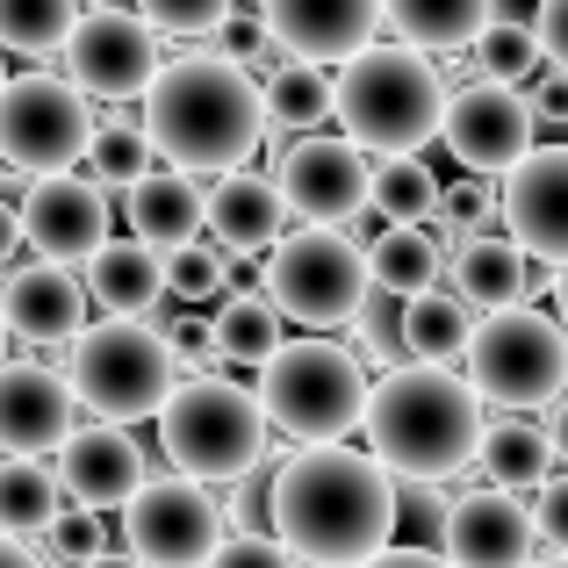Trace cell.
I'll list each match as a JSON object with an SVG mask.
<instances>
[{
	"instance_id": "47",
	"label": "cell",
	"mask_w": 568,
	"mask_h": 568,
	"mask_svg": "<svg viewBox=\"0 0 568 568\" xmlns=\"http://www.w3.org/2000/svg\"><path fill=\"white\" fill-rule=\"evenodd\" d=\"M547 446H555V460L568 468V396L555 403V417H547Z\"/></svg>"
},
{
	"instance_id": "23",
	"label": "cell",
	"mask_w": 568,
	"mask_h": 568,
	"mask_svg": "<svg viewBox=\"0 0 568 568\" xmlns=\"http://www.w3.org/2000/svg\"><path fill=\"white\" fill-rule=\"evenodd\" d=\"M540 260H532L518 237H468V245L454 252V295L468 310H532V295H540Z\"/></svg>"
},
{
	"instance_id": "14",
	"label": "cell",
	"mask_w": 568,
	"mask_h": 568,
	"mask_svg": "<svg viewBox=\"0 0 568 568\" xmlns=\"http://www.w3.org/2000/svg\"><path fill=\"white\" fill-rule=\"evenodd\" d=\"M274 181H281V194H288V216L346 231V223L367 209L375 166H367V152L353 138H295L288 152H281Z\"/></svg>"
},
{
	"instance_id": "51",
	"label": "cell",
	"mask_w": 568,
	"mask_h": 568,
	"mask_svg": "<svg viewBox=\"0 0 568 568\" xmlns=\"http://www.w3.org/2000/svg\"><path fill=\"white\" fill-rule=\"evenodd\" d=\"M526 568H568V555H555V561H526Z\"/></svg>"
},
{
	"instance_id": "1",
	"label": "cell",
	"mask_w": 568,
	"mask_h": 568,
	"mask_svg": "<svg viewBox=\"0 0 568 568\" xmlns=\"http://www.w3.org/2000/svg\"><path fill=\"white\" fill-rule=\"evenodd\" d=\"M274 540L303 568H361L396 532V475L353 446H303L266 489Z\"/></svg>"
},
{
	"instance_id": "52",
	"label": "cell",
	"mask_w": 568,
	"mask_h": 568,
	"mask_svg": "<svg viewBox=\"0 0 568 568\" xmlns=\"http://www.w3.org/2000/svg\"><path fill=\"white\" fill-rule=\"evenodd\" d=\"M0 87H8V65H0Z\"/></svg>"
},
{
	"instance_id": "40",
	"label": "cell",
	"mask_w": 568,
	"mask_h": 568,
	"mask_svg": "<svg viewBox=\"0 0 568 568\" xmlns=\"http://www.w3.org/2000/svg\"><path fill=\"white\" fill-rule=\"evenodd\" d=\"M532 532H540V547L568 555V475H547L540 483V497H532Z\"/></svg>"
},
{
	"instance_id": "26",
	"label": "cell",
	"mask_w": 568,
	"mask_h": 568,
	"mask_svg": "<svg viewBox=\"0 0 568 568\" xmlns=\"http://www.w3.org/2000/svg\"><path fill=\"white\" fill-rule=\"evenodd\" d=\"M468 338H475V317L454 288H425V295H403L396 310V346L403 361H425V367H446V361H468Z\"/></svg>"
},
{
	"instance_id": "45",
	"label": "cell",
	"mask_w": 568,
	"mask_h": 568,
	"mask_svg": "<svg viewBox=\"0 0 568 568\" xmlns=\"http://www.w3.org/2000/svg\"><path fill=\"white\" fill-rule=\"evenodd\" d=\"M361 568H454L446 555H432V547H382L375 561H361Z\"/></svg>"
},
{
	"instance_id": "41",
	"label": "cell",
	"mask_w": 568,
	"mask_h": 568,
	"mask_svg": "<svg viewBox=\"0 0 568 568\" xmlns=\"http://www.w3.org/2000/svg\"><path fill=\"white\" fill-rule=\"evenodd\" d=\"M209 568H303V561H295L281 540H260V532H237V540H223V547H216V561H209Z\"/></svg>"
},
{
	"instance_id": "32",
	"label": "cell",
	"mask_w": 568,
	"mask_h": 568,
	"mask_svg": "<svg viewBox=\"0 0 568 568\" xmlns=\"http://www.w3.org/2000/svg\"><path fill=\"white\" fill-rule=\"evenodd\" d=\"M281 324H288V317H281L266 295H231V303L216 310V353L231 367H266L281 346H288Z\"/></svg>"
},
{
	"instance_id": "34",
	"label": "cell",
	"mask_w": 568,
	"mask_h": 568,
	"mask_svg": "<svg viewBox=\"0 0 568 568\" xmlns=\"http://www.w3.org/2000/svg\"><path fill=\"white\" fill-rule=\"evenodd\" d=\"M439 181H432L425 159H382L375 166V187H367V209L382 223H432L439 216Z\"/></svg>"
},
{
	"instance_id": "3",
	"label": "cell",
	"mask_w": 568,
	"mask_h": 568,
	"mask_svg": "<svg viewBox=\"0 0 568 568\" xmlns=\"http://www.w3.org/2000/svg\"><path fill=\"white\" fill-rule=\"evenodd\" d=\"M367 454L396 483H446L483 454V388L454 367L403 361L367 388Z\"/></svg>"
},
{
	"instance_id": "9",
	"label": "cell",
	"mask_w": 568,
	"mask_h": 568,
	"mask_svg": "<svg viewBox=\"0 0 568 568\" xmlns=\"http://www.w3.org/2000/svg\"><path fill=\"white\" fill-rule=\"evenodd\" d=\"M468 382L489 403H561L568 388V324L547 310H497L468 338Z\"/></svg>"
},
{
	"instance_id": "20",
	"label": "cell",
	"mask_w": 568,
	"mask_h": 568,
	"mask_svg": "<svg viewBox=\"0 0 568 568\" xmlns=\"http://www.w3.org/2000/svg\"><path fill=\"white\" fill-rule=\"evenodd\" d=\"M72 439V382L37 361L0 367V454H58Z\"/></svg>"
},
{
	"instance_id": "48",
	"label": "cell",
	"mask_w": 568,
	"mask_h": 568,
	"mask_svg": "<svg viewBox=\"0 0 568 568\" xmlns=\"http://www.w3.org/2000/svg\"><path fill=\"white\" fill-rule=\"evenodd\" d=\"M0 568H43L37 555H29L22 540H8V532H0Z\"/></svg>"
},
{
	"instance_id": "28",
	"label": "cell",
	"mask_w": 568,
	"mask_h": 568,
	"mask_svg": "<svg viewBox=\"0 0 568 568\" xmlns=\"http://www.w3.org/2000/svg\"><path fill=\"white\" fill-rule=\"evenodd\" d=\"M65 518V483L43 454H0V532L29 540Z\"/></svg>"
},
{
	"instance_id": "29",
	"label": "cell",
	"mask_w": 568,
	"mask_h": 568,
	"mask_svg": "<svg viewBox=\"0 0 568 568\" xmlns=\"http://www.w3.org/2000/svg\"><path fill=\"white\" fill-rule=\"evenodd\" d=\"M260 94H266V130H295V138H317L338 115V80L310 58H281Z\"/></svg>"
},
{
	"instance_id": "46",
	"label": "cell",
	"mask_w": 568,
	"mask_h": 568,
	"mask_svg": "<svg viewBox=\"0 0 568 568\" xmlns=\"http://www.w3.org/2000/svg\"><path fill=\"white\" fill-rule=\"evenodd\" d=\"M14 245H22V209H8V202H0V266L14 260Z\"/></svg>"
},
{
	"instance_id": "39",
	"label": "cell",
	"mask_w": 568,
	"mask_h": 568,
	"mask_svg": "<svg viewBox=\"0 0 568 568\" xmlns=\"http://www.w3.org/2000/svg\"><path fill=\"white\" fill-rule=\"evenodd\" d=\"M94 555H109V526H101V511L72 504V511L51 526V561H72V568H87Z\"/></svg>"
},
{
	"instance_id": "37",
	"label": "cell",
	"mask_w": 568,
	"mask_h": 568,
	"mask_svg": "<svg viewBox=\"0 0 568 568\" xmlns=\"http://www.w3.org/2000/svg\"><path fill=\"white\" fill-rule=\"evenodd\" d=\"M223 274H231V252H223V245H202V237L166 260V281H173V295H181V303H209V295H223Z\"/></svg>"
},
{
	"instance_id": "30",
	"label": "cell",
	"mask_w": 568,
	"mask_h": 568,
	"mask_svg": "<svg viewBox=\"0 0 568 568\" xmlns=\"http://www.w3.org/2000/svg\"><path fill=\"white\" fill-rule=\"evenodd\" d=\"M439 237H432V223H382L375 245H367V274H375V288H388L403 303V295H425L439 288Z\"/></svg>"
},
{
	"instance_id": "44",
	"label": "cell",
	"mask_w": 568,
	"mask_h": 568,
	"mask_svg": "<svg viewBox=\"0 0 568 568\" xmlns=\"http://www.w3.org/2000/svg\"><path fill=\"white\" fill-rule=\"evenodd\" d=\"M526 101H532V115H540V123H568V72H532Z\"/></svg>"
},
{
	"instance_id": "18",
	"label": "cell",
	"mask_w": 568,
	"mask_h": 568,
	"mask_svg": "<svg viewBox=\"0 0 568 568\" xmlns=\"http://www.w3.org/2000/svg\"><path fill=\"white\" fill-rule=\"evenodd\" d=\"M540 555L532 511L511 489H468L446 511V561L454 568H526Z\"/></svg>"
},
{
	"instance_id": "25",
	"label": "cell",
	"mask_w": 568,
	"mask_h": 568,
	"mask_svg": "<svg viewBox=\"0 0 568 568\" xmlns=\"http://www.w3.org/2000/svg\"><path fill=\"white\" fill-rule=\"evenodd\" d=\"M209 231V194L194 187V173H173V166H159V173H144L138 187H130V237H144L152 252H181L194 245V237Z\"/></svg>"
},
{
	"instance_id": "11",
	"label": "cell",
	"mask_w": 568,
	"mask_h": 568,
	"mask_svg": "<svg viewBox=\"0 0 568 568\" xmlns=\"http://www.w3.org/2000/svg\"><path fill=\"white\" fill-rule=\"evenodd\" d=\"M223 540H231V532H223L216 497H209L202 483H187V475L144 483L138 497L123 504V547L144 568H209Z\"/></svg>"
},
{
	"instance_id": "16",
	"label": "cell",
	"mask_w": 568,
	"mask_h": 568,
	"mask_svg": "<svg viewBox=\"0 0 568 568\" xmlns=\"http://www.w3.org/2000/svg\"><path fill=\"white\" fill-rule=\"evenodd\" d=\"M260 14L274 51L310 65H346L382 29V0H260Z\"/></svg>"
},
{
	"instance_id": "12",
	"label": "cell",
	"mask_w": 568,
	"mask_h": 568,
	"mask_svg": "<svg viewBox=\"0 0 568 568\" xmlns=\"http://www.w3.org/2000/svg\"><path fill=\"white\" fill-rule=\"evenodd\" d=\"M159 72H166L159 29L138 8H87L65 37V80L87 101H144Z\"/></svg>"
},
{
	"instance_id": "35",
	"label": "cell",
	"mask_w": 568,
	"mask_h": 568,
	"mask_svg": "<svg viewBox=\"0 0 568 568\" xmlns=\"http://www.w3.org/2000/svg\"><path fill=\"white\" fill-rule=\"evenodd\" d=\"M152 138H144V123H123V115H109V123H94V144H87V173H94L101 187H138L144 173H152Z\"/></svg>"
},
{
	"instance_id": "2",
	"label": "cell",
	"mask_w": 568,
	"mask_h": 568,
	"mask_svg": "<svg viewBox=\"0 0 568 568\" xmlns=\"http://www.w3.org/2000/svg\"><path fill=\"white\" fill-rule=\"evenodd\" d=\"M138 123L173 173H237L266 144V94L237 58L187 51L152 80Z\"/></svg>"
},
{
	"instance_id": "49",
	"label": "cell",
	"mask_w": 568,
	"mask_h": 568,
	"mask_svg": "<svg viewBox=\"0 0 568 568\" xmlns=\"http://www.w3.org/2000/svg\"><path fill=\"white\" fill-rule=\"evenodd\" d=\"M87 568H144V561L130 555V547H109V555H94V561H87Z\"/></svg>"
},
{
	"instance_id": "36",
	"label": "cell",
	"mask_w": 568,
	"mask_h": 568,
	"mask_svg": "<svg viewBox=\"0 0 568 568\" xmlns=\"http://www.w3.org/2000/svg\"><path fill=\"white\" fill-rule=\"evenodd\" d=\"M468 51H475V72H483V80H504V87L540 72V37H532V22H511V14H497Z\"/></svg>"
},
{
	"instance_id": "38",
	"label": "cell",
	"mask_w": 568,
	"mask_h": 568,
	"mask_svg": "<svg viewBox=\"0 0 568 568\" xmlns=\"http://www.w3.org/2000/svg\"><path fill=\"white\" fill-rule=\"evenodd\" d=\"M138 14L166 37H209L231 22V0H138Z\"/></svg>"
},
{
	"instance_id": "33",
	"label": "cell",
	"mask_w": 568,
	"mask_h": 568,
	"mask_svg": "<svg viewBox=\"0 0 568 568\" xmlns=\"http://www.w3.org/2000/svg\"><path fill=\"white\" fill-rule=\"evenodd\" d=\"M80 14H87L80 0H0V43L22 58H51V51H65Z\"/></svg>"
},
{
	"instance_id": "17",
	"label": "cell",
	"mask_w": 568,
	"mask_h": 568,
	"mask_svg": "<svg viewBox=\"0 0 568 568\" xmlns=\"http://www.w3.org/2000/svg\"><path fill=\"white\" fill-rule=\"evenodd\" d=\"M504 223L540 266H568V144H532L504 173Z\"/></svg>"
},
{
	"instance_id": "31",
	"label": "cell",
	"mask_w": 568,
	"mask_h": 568,
	"mask_svg": "<svg viewBox=\"0 0 568 568\" xmlns=\"http://www.w3.org/2000/svg\"><path fill=\"white\" fill-rule=\"evenodd\" d=\"M483 475H489V489H540L547 475H555V446H547V432H532V425H518V417H504V425H483Z\"/></svg>"
},
{
	"instance_id": "24",
	"label": "cell",
	"mask_w": 568,
	"mask_h": 568,
	"mask_svg": "<svg viewBox=\"0 0 568 568\" xmlns=\"http://www.w3.org/2000/svg\"><path fill=\"white\" fill-rule=\"evenodd\" d=\"M166 252H152L144 237H109V245L87 260V295H94L109 317H152L166 303Z\"/></svg>"
},
{
	"instance_id": "21",
	"label": "cell",
	"mask_w": 568,
	"mask_h": 568,
	"mask_svg": "<svg viewBox=\"0 0 568 568\" xmlns=\"http://www.w3.org/2000/svg\"><path fill=\"white\" fill-rule=\"evenodd\" d=\"M87 281L72 274V266H14L8 288H0V317H8L14 338H29V346H58V338H80L87 332Z\"/></svg>"
},
{
	"instance_id": "6",
	"label": "cell",
	"mask_w": 568,
	"mask_h": 568,
	"mask_svg": "<svg viewBox=\"0 0 568 568\" xmlns=\"http://www.w3.org/2000/svg\"><path fill=\"white\" fill-rule=\"evenodd\" d=\"M367 367L332 338H288L274 361L260 367V410L274 432H288L295 446H338L367 417Z\"/></svg>"
},
{
	"instance_id": "43",
	"label": "cell",
	"mask_w": 568,
	"mask_h": 568,
	"mask_svg": "<svg viewBox=\"0 0 568 568\" xmlns=\"http://www.w3.org/2000/svg\"><path fill=\"white\" fill-rule=\"evenodd\" d=\"M166 338H173V353L194 367H216L223 353H216V324H202V317H181V324H166Z\"/></svg>"
},
{
	"instance_id": "5",
	"label": "cell",
	"mask_w": 568,
	"mask_h": 568,
	"mask_svg": "<svg viewBox=\"0 0 568 568\" xmlns=\"http://www.w3.org/2000/svg\"><path fill=\"white\" fill-rule=\"evenodd\" d=\"M65 382H72V403L94 410L101 425H138V417H159L166 396L181 388V353L144 317H109L72 338Z\"/></svg>"
},
{
	"instance_id": "10",
	"label": "cell",
	"mask_w": 568,
	"mask_h": 568,
	"mask_svg": "<svg viewBox=\"0 0 568 568\" xmlns=\"http://www.w3.org/2000/svg\"><path fill=\"white\" fill-rule=\"evenodd\" d=\"M94 144V109L58 72H22L0 87V159L29 181L43 173H80Z\"/></svg>"
},
{
	"instance_id": "22",
	"label": "cell",
	"mask_w": 568,
	"mask_h": 568,
	"mask_svg": "<svg viewBox=\"0 0 568 568\" xmlns=\"http://www.w3.org/2000/svg\"><path fill=\"white\" fill-rule=\"evenodd\" d=\"M281 237H288V194H281V181L245 173V166L216 173V187H209V245L245 260V252H274Z\"/></svg>"
},
{
	"instance_id": "42",
	"label": "cell",
	"mask_w": 568,
	"mask_h": 568,
	"mask_svg": "<svg viewBox=\"0 0 568 568\" xmlns=\"http://www.w3.org/2000/svg\"><path fill=\"white\" fill-rule=\"evenodd\" d=\"M532 37H540V58L555 72H568V0H540V14H532Z\"/></svg>"
},
{
	"instance_id": "13",
	"label": "cell",
	"mask_w": 568,
	"mask_h": 568,
	"mask_svg": "<svg viewBox=\"0 0 568 568\" xmlns=\"http://www.w3.org/2000/svg\"><path fill=\"white\" fill-rule=\"evenodd\" d=\"M532 101L504 80H468L446 94V123H439V144L460 159L468 173H511L518 159L532 152Z\"/></svg>"
},
{
	"instance_id": "4",
	"label": "cell",
	"mask_w": 568,
	"mask_h": 568,
	"mask_svg": "<svg viewBox=\"0 0 568 568\" xmlns=\"http://www.w3.org/2000/svg\"><path fill=\"white\" fill-rule=\"evenodd\" d=\"M338 123L375 159H417L446 123V80L410 43H367L338 65Z\"/></svg>"
},
{
	"instance_id": "8",
	"label": "cell",
	"mask_w": 568,
	"mask_h": 568,
	"mask_svg": "<svg viewBox=\"0 0 568 568\" xmlns=\"http://www.w3.org/2000/svg\"><path fill=\"white\" fill-rule=\"evenodd\" d=\"M375 295V274H367V245H353L332 223H295L274 252H266V303L288 324H310V332H332V324H353Z\"/></svg>"
},
{
	"instance_id": "27",
	"label": "cell",
	"mask_w": 568,
	"mask_h": 568,
	"mask_svg": "<svg viewBox=\"0 0 568 568\" xmlns=\"http://www.w3.org/2000/svg\"><path fill=\"white\" fill-rule=\"evenodd\" d=\"M382 22L396 29V43L410 51H468L489 22H497V0H382Z\"/></svg>"
},
{
	"instance_id": "15",
	"label": "cell",
	"mask_w": 568,
	"mask_h": 568,
	"mask_svg": "<svg viewBox=\"0 0 568 568\" xmlns=\"http://www.w3.org/2000/svg\"><path fill=\"white\" fill-rule=\"evenodd\" d=\"M22 245L51 266H87L109 245V187L94 173H43V181H29Z\"/></svg>"
},
{
	"instance_id": "19",
	"label": "cell",
	"mask_w": 568,
	"mask_h": 568,
	"mask_svg": "<svg viewBox=\"0 0 568 568\" xmlns=\"http://www.w3.org/2000/svg\"><path fill=\"white\" fill-rule=\"evenodd\" d=\"M58 483H65V497L87 504V511H115V504H130L152 475H144V446L130 439V425H87L58 446Z\"/></svg>"
},
{
	"instance_id": "7",
	"label": "cell",
	"mask_w": 568,
	"mask_h": 568,
	"mask_svg": "<svg viewBox=\"0 0 568 568\" xmlns=\"http://www.w3.org/2000/svg\"><path fill=\"white\" fill-rule=\"evenodd\" d=\"M159 446L187 483H237L266 454V410L252 388L223 375H187L159 410Z\"/></svg>"
},
{
	"instance_id": "50",
	"label": "cell",
	"mask_w": 568,
	"mask_h": 568,
	"mask_svg": "<svg viewBox=\"0 0 568 568\" xmlns=\"http://www.w3.org/2000/svg\"><path fill=\"white\" fill-rule=\"evenodd\" d=\"M8 338H14V332H8V317H0V367H8Z\"/></svg>"
}]
</instances>
